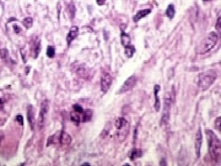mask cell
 <instances>
[{
  "label": "cell",
  "instance_id": "1",
  "mask_svg": "<svg viewBox=\"0 0 221 166\" xmlns=\"http://www.w3.org/2000/svg\"><path fill=\"white\" fill-rule=\"evenodd\" d=\"M206 134L208 137L209 154L215 161L219 162L220 159V141L211 130H206Z\"/></svg>",
  "mask_w": 221,
  "mask_h": 166
},
{
  "label": "cell",
  "instance_id": "2",
  "mask_svg": "<svg viewBox=\"0 0 221 166\" xmlns=\"http://www.w3.org/2000/svg\"><path fill=\"white\" fill-rule=\"evenodd\" d=\"M219 38L216 33L212 32L203 39L200 44L196 47V52L199 54H205L210 52L216 45Z\"/></svg>",
  "mask_w": 221,
  "mask_h": 166
},
{
  "label": "cell",
  "instance_id": "3",
  "mask_svg": "<svg viewBox=\"0 0 221 166\" xmlns=\"http://www.w3.org/2000/svg\"><path fill=\"white\" fill-rule=\"evenodd\" d=\"M217 78V74L213 72H207L200 73L198 76L197 84L203 90L210 87Z\"/></svg>",
  "mask_w": 221,
  "mask_h": 166
},
{
  "label": "cell",
  "instance_id": "4",
  "mask_svg": "<svg viewBox=\"0 0 221 166\" xmlns=\"http://www.w3.org/2000/svg\"><path fill=\"white\" fill-rule=\"evenodd\" d=\"M71 142V136L64 131H60L51 135L47 140V145L53 144L69 145Z\"/></svg>",
  "mask_w": 221,
  "mask_h": 166
},
{
  "label": "cell",
  "instance_id": "5",
  "mask_svg": "<svg viewBox=\"0 0 221 166\" xmlns=\"http://www.w3.org/2000/svg\"><path fill=\"white\" fill-rule=\"evenodd\" d=\"M172 97L169 93L166 94L164 97L163 111L162 116V122L163 124H168L170 117V110L172 103Z\"/></svg>",
  "mask_w": 221,
  "mask_h": 166
},
{
  "label": "cell",
  "instance_id": "6",
  "mask_svg": "<svg viewBox=\"0 0 221 166\" xmlns=\"http://www.w3.org/2000/svg\"><path fill=\"white\" fill-rule=\"evenodd\" d=\"M49 101L47 100H43L41 102V111L39 114V119H38V126L39 129H43L44 127V121L46 119V115H47V113L49 111Z\"/></svg>",
  "mask_w": 221,
  "mask_h": 166
},
{
  "label": "cell",
  "instance_id": "7",
  "mask_svg": "<svg viewBox=\"0 0 221 166\" xmlns=\"http://www.w3.org/2000/svg\"><path fill=\"white\" fill-rule=\"evenodd\" d=\"M136 81H137V78L135 75L130 76L129 78L124 82L121 88L120 92H127L131 90L136 85Z\"/></svg>",
  "mask_w": 221,
  "mask_h": 166
},
{
  "label": "cell",
  "instance_id": "8",
  "mask_svg": "<svg viewBox=\"0 0 221 166\" xmlns=\"http://www.w3.org/2000/svg\"><path fill=\"white\" fill-rule=\"evenodd\" d=\"M112 84V77L109 73H105L101 78V89L103 92H107Z\"/></svg>",
  "mask_w": 221,
  "mask_h": 166
},
{
  "label": "cell",
  "instance_id": "9",
  "mask_svg": "<svg viewBox=\"0 0 221 166\" xmlns=\"http://www.w3.org/2000/svg\"><path fill=\"white\" fill-rule=\"evenodd\" d=\"M202 141H203V137H202V132L201 130L199 129L196 134V137H195V153L197 158H199L200 155V149L202 145Z\"/></svg>",
  "mask_w": 221,
  "mask_h": 166
},
{
  "label": "cell",
  "instance_id": "10",
  "mask_svg": "<svg viewBox=\"0 0 221 166\" xmlns=\"http://www.w3.org/2000/svg\"><path fill=\"white\" fill-rule=\"evenodd\" d=\"M130 126L128 124L127 126L122 127L120 129H117L118 132H116V138L120 142H122L127 138L129 132Z\"/></svg>",
  "mask_w": 221,
  "mask_h": 166
},
{
  "label": "cell",
  "instance_id": "11",
  "mask_svg": "<svg viewBox=\"0 0 221 166\" xmlns=\"http://www.w3.org/2000/svg\"><path fill=\"white\" fill-rule=\"evenodd\" d=\"M27 120L32 129H33L35 124V110L32 105L28 106L27 108Z\"/></svg>",
  "mask_w": 221,
  "mask_h": 166
},
{
  "label": "cell",
  "instance_id": "12",
  "mask_svg": "<svg viewBox=\"0 0 221 166\" xmlns=\"http://www.w3.org/2000/svg\"><path fill=\"white\" fill-rule=\"evenodd\" d=\"M78 34H79V28L78 27H76V26H74V27H72L70 28L69 32L68 33V34L67 35V37L68 46L70 45L71 42H72V41L77 37Z\"/></svg>",
  "mask_w": 221,
  "mask_h": 166
},
{
  "label": "cell",
  "instance_id": "13",
  "mask_svg": "<svg viewBox=\"0 0 221 166\" xmlns=\"http://www.w3.org/2000/svg\"><path fill=\"white\" fill-rule=\"evenodd\" d=\"M160 90V86L159 85H156L154 88V96H155V109L156 111H159L160 109V101L159 97V92Z\"/></svg>",
  "mask_w": 221,
  "mask_h": 166
},
{
  "label": "cell",
  "instance_id": "14",
  "mask_svg": "<svg viewBox=\"0 0 221 166\" xmlns=\"http://www.w3.org/2000/svg\"><path fill=\"white\" fill-rule=\"evenodd\" d=\"M151 13V9H145V10H141L137 12L136 15L133 17V20L134 22H136L139 21L140 19H141L143 17H146L149 14Z\"/></svg>",
  "mask_w": 221,
  "mask_h": 166
},
{
  "label": "cell",
  "instance_id": "15",
  "mask_svg": "<svg viewBox=\"0 0 221 166\" xmlns=\"http://www.w3.org/2000/svg\"><path fill=\"white\" fill-rule=\"evenodd\" d=\"M124 53L125 56H126L128 58H131V57H133V54H135V52L136 51L135 47L133 45H127L124 46Z\"/></svg>",
  "mask_w": 221,
  "mask_h": 166
},
{
  "label": "cell",
  "instance_id": "16",
  "mask_svg": "<svg viewBox=\"0 0 221 166\" xmlns=\"http://www.w3.org/2000/svg\"><path fill=\"white\" fill-rule=\"evenodd\" d=\"M175 15V6L173 4H170L166 10V15L170 19H172L174 18Z\"/></svg>",
  "mask_w": 221,
  "mask_h": 166
},
{
  "label": "cell",
  "instance_id": "17",
  "mask_svg": "<svg viewBox=\"0 0 221 166\" xmlns=\"http://www.w3.org/2000/svg\"><path fill=\"white\" fill-rule=\"evenodd\" d=\"M128 124V122L123 117H119L116 120L115 125L117 128V129H120L122 127H123L125 126H127Z\"/></svg>",
  "mask_w": 221,
  "mask_h": 166
},
{
  "label": "cell",
  "instance_id": "18",
  "mask_svg": "<svg viewBox=\"0 0 221 166\" xmlns=\"http://www.w3.org/2000/svg\"><path fill=\"white\" fill-rule=\"evenodd\" d=\"M121 43L123 46H125L130 44L131 43V39L128 35V34L125 33L124 30H122L121 33Z\"/></svg>",
  "mask_w": 221,
  "mask_h": 166
},
{
  "label": "cell",
  "instance_id": "19",
  "mask_svg": "<svg viewBox=\"0 0 221 166\" xmlns=\"http://www.w3.org/2000/svg\"><path fill=\"white\" fill-rule=\"evenodd\" d=\"M82 115V121L83 122H88L92 120V112L91 110H86L83 111Z\"/></svg>",
  "mask_w": 221,
  "mask_h": 166
},
{
  "label": "cell",
  "instance_id": "20",
  "mask_svg": "<svg viewBox=\"0 0 221 166\" xmlns=\"http://www.w3.org/2000/svg\"><path fill=\"white\" fill-rule=\"evenodd\" d=\"M142 155V152L140 150H134L130 153V158L131 160H134L137 158H140Z\"/></svg>",
  "mask_w": 221,
  "mask_h": 166
},
{
  "label": "cell",
  "instance_id": "21",
  "mask_svg": "<svg viewBox=\"0 0 221 166\" xmlns=\"http://www.w3.org/2000/svg\"><path fill=\"white\" fill-rule=\"evenodd\" d=\"M47 56L49 58H52L55 55V48L52 46H49L47 48Z\"/></svg>",
  "mask_w": 221,
  "mask_h": 166
},
{
  "label": "cell",
  "instance_id": "22",
  "mask_svg": "<svg viewBox=\"0 0 221 166\" xmlns=\"http://www.w3.org/2000/svg\"><path fill=\"white\" fill-rule=\"evenodd\" d=\"M70 117H71V120L73 122H75L77 126L79 125V122H80V116L77 114H76L75 112H71L70 114Z\"/></svg>",
  "mask_w": 221,
  "mask_h": 166
},
{
  "label": "cell",
  "instance_id": "23",
  "mask_svg": "<svg viewBox=\"0 0 221 166\" xmlns=\"http://www.w3.org/2000/svg\"><path fill=\"white\" fill-rule=\"evenodd\" d=\"M33 22V20L31 17H27V18L23 20V24L27 28H29L32 26Z\"/></svg>",
  "mask_w": 221,
  "mask_h": 166
},
{
  "label": "cell",
  "instance_id": "24",
  "mask_svg": "<svg viewBox=\"0 0 221 166\" xmlns=\"http://www.w3.org/2000/svg\"><path fill=\"white\" fill-rule=\"evenodd\" d=\"M8 51L6 49H1L0 50V56H1V58L4 59L6 58L8 56Z\"/></svg>",
  "mask_w": 221,
  "mask_h": 166
},
{
  "label": "cell",
  "instance_id": "25",
  "mask_svg": "<svg viewBox=\"0 0 221 166\" xmlns=\"http://www.w3.org/2000/svg\"><path fill=\"white\" fill-rule=\"evenodd\" d=\"M73 108L74 111L76 112V113H81L83 112V108H82V106L81 105H77V104L74 105L73 106Z\"/></svg>",
  "mask_w": 221,
  "mask_h": 166
},
{
  "label": "cell",
  "instance_id": "26",
  "mask_svg": "<svg viewBox=\"0 0 221 166\" xmlns=\"http://www.w3.org/2000/svg\"><path fill=\"white\" fill-rule=\"evenodd\" d=\"M220 123H221V119L220 117H217L215 121V128H216L218 131H220Z\"/></svg>",
  "mask_w": 221,
  "mask_h": 166
},
{
  "label": "cell",
  "instance_id": "27",
  "mask_svg": "<svg viewBox=\"0 0 221 166\" xmlns=\"http://www.w3.org/2000/svg\"><path fill=\"white\" fill-rule=\"evenodd\" d=\"M16 121L19 122L20 125L23 126V117L20 115H17L16 116Z\"/></svg>",
  "mask_w": 221,
  "mask_h": 166
},
{
  "label": "cell",
  "instance_id": "28",
  "mask_svg": "<svg viewBox=\"0 0 221 166\" xmlns=\"http://www.w3.org/2000/svg\"><path fill=\"white\" fill-rule=\"evenodd\" d=\"M216 28L217 30V31L218 32V33L220 34V29H221L220 17H219V19H217V21L216 22Z\"/></svg>",
  "mask_w": 221,
  "mask_h": 166
},
{
  "label": "cell",
  "instance_id": "29",
  "mask_svg": "<svg viewBox=\"0 0 221 166\" xmlns=\"http://www.w3.org/2000/svg\"><path fill=\"white\" fill-rule=\"evenodd\" d=\"M13 28H14L15 33H19L21 31L20 27H19L18 25H13Z\"/></svg>",
  "mask_w": 221,
  "mask_h": 166
},
{
  "label": "cell",
  "instance_id": "30",
  "mask_svg": "<svg viewBox=\"0 0 221 166\" xmlns=\"http://www.w3.org/2000/svg\"><path fill=\"white\" fill-rule=\"evenodd\" d=\"M96 1H97V3L99 6H103V4H105L106 2V0H96Z\"/></svg>",
  "mask_w": 221,
  "mask_h": 166
},
{
  "label": "cell",
  "instance_id": "31",
  "mask_svg": "<svg viewBox=\"0 0 221 166\" xmlns=\"http://www.w3.org/2000/svg\"><path fill=\"white\" fill-rule=\"evenodd\" d=\"M2 139H3V137H1V134H0V143H1V141Z\"/></svg>",
  "mask_w": 221,
  "mask_h": 166
},
{
  "label": "cell",
  "instance_id": "32",
  "mask_svg": "<svg viewBox=\"0 0 221 166\" xmlns=\"http://www.w3.org/2000/svg\"><path fill=\"white\" fill-rule=\"evenodd\" d=\"M83 165H90V164H88V163H87V164H83Z\"/></svg>",
  "mask_w": 221,
  "mask_h": 166
},
{
  "label": "cell",
  "instance_id": "33",
  "mask_svg": "<svg viewBox=\"0 0 221 166\" xmlns=\"http://www.w3.org/2000/svg\"><path fill=\"white\" fill-rule=\"evenodd\" d=\"M2 103H3V102H1V100H0V105H1V104H2Z\"/></svg>",
  "mask_w": 221,
  "mask_h": 166
},
{
  "label": "cell",
  "instance_id": "34",
  "mask_svg": "<svg viewBox=\"0 0 221 166\" xmlns=\"http://www.w3.org/2000/svg\"><path fill=\"white\" fill-rule=\"evenodd\" d=\"M203 1H210V0H203Z\"/></svg>",
  "mask_w": 221,
  "mask_h": 166
}]
</instances>
